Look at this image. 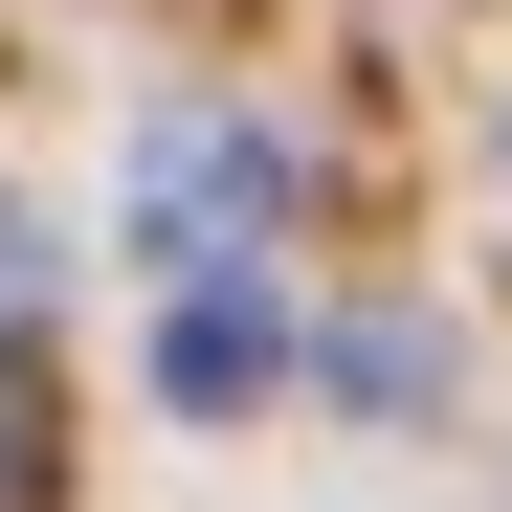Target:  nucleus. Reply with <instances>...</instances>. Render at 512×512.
Masks as SVG:
<instances>
[{"instance_id":"obj_5","label":"nucleus","mask_w":512,"mask_h":512,"mask_svg":"<svg viewBox=\"0 0 512 512\" xmlns=\"http://www.w3.org/2000/svg\"><path fill=\"white\" fill-rule=\"evenodd\" d=\"M23 312H45V245H23V201H0V357H23Z\"/></svg>"},{"instance_id":"obj_1","label":"nucleus","mask_w":512,"mask_h":512,"mask_svg":"<svg viewBox=\"0 0 512 512\" xmlns=\"http://www.w3.org/2000/svg\"><path fill=\"white\" fill-rule=\"evenodd\" d=\"M268 201H290V156L245 134V112H156V134H134V245H156L179 290L245 268V223H268Z\"/></svg>"},{"instance_id":"obj_2","label":"nucleus","mask_w":512,"mask_h":512,"mask_svg":"<svg viewBox=\"0 0 512 512\" xmlns=\"http://www.w3.org/2000/svg\"><path fill=\"white\" fill-rule=\"evenodd\" d=\"M268 379H290V312L245 290V268H201L179 312H156V401H179V423H223V401H268Z\"/></svg>"},{"instance_id":"obj_3","label":"nucleus","mask_w":512,"mask_h":512,"mask_svg":"<svg viewBox=\"0 0 512 512\" xmlns=\"http://www.w3.org/2000/svg\"><path fill=\"white\" fill-rule=\"evenodd\" d=\"M334 401H446V334H423V312H357V334H334Z\"/></svg>"},{"instance_id":"obj_4","label":"nucleus","mask_w":512,"mask_h":512,"mask_svg":"<svg viewBox=\"0 0 512 512\" xmlns=\"http://www.w3.org/2000/svg\"><path fill=\"white\" fill-rule=\"evenodd\" d=\"M0 512H67V423H45V357H0Z\"/></svg>"}]
</instances>
